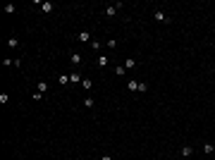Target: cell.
Returning a JSON list of instances; mask_svg holds the SVG:
<instances>
[{"instance_id": "cell-5", "label": "cell", "mask_w": 215, "mask_h": 160, "mask_svg": "<svg viewBox=\"0 0 215 160\" xmlns=\"http://www.w3.org/2000/svg\"><path fill=\"white\" fill-rule=\"evenodd\" d=\"M127 89H129V91H139V81H136V79H129V81H127Z\"/></svg>"}, {"instance_id": "cell-15", "label": "cell", "mask_w": 215, "mask_h": 160, "mask_svg": "<svg viewBox=\"0 0 215 160\" xmlns=\"http://www.w3.org/2000/svg\"><path fill=\"white\" fill-rule=\"evenodd\" d=\"M48 91V84L46 81H38V93H46Z\"/></svg>"}, {"instance_id": "cell-4", "label": "cell", "mask_w": 215, "mask_h": 160, "mask_svg": "<svg viewBox=\"0 0 215 160\" xmlns=\"http://www.w3.org/2000/svg\"><path fill=\"white\" fill-rule=\"evenodd\" d=\"M7 45H10V48H19V38H17V36H10V38H7Z\"/></svg>"}, {"instance_id": "cell-6", "label": "cell", "mask_w": 215, "mask_h": 160, "mask_svg": "<svg viewBox=\"0 0 215 160\" xmlns=\"http://www.w3.org/2000/svg\"><path fill=\"white\" fill-rule=\"evenodd\" d=\"M69 62H72V64H79V62H81V53H72V55H69Z\"/></svg>"}, {"instance_id": "cell-21", "label": "cell", "mask_w": 215, "mask_h": 160, "mask_svg": "<svg viewBox=\"0 0 215 160\" xmlns=\"http://www.w3.org/2000/svg\"><path fill=\"white\" fill-rule=\"evenodd\" d=\"M139 91H141V93H146V91H148V84H141V81H139Z\"/></svg>"}, {"instance_id": "cell-23", "label": "cell", "mask_w": 215, "mask_h": 160, "mask_svg": "<svg viewBox=\"0 0 215 160\" xmlns=\"http://www.w3.org/2000/svg\"><path fill=\"white\" fill-rule=\"evenodd\" d=\"M100 160H112V158H110V155H103V158H100Z\"/></svg>"}, {"instance_id": "cell-20", "label": "cell", "mask_w": 215, "mask_h": 160, "mask_svg": "<svg viewBox=\"0 0 215 160\" xmlns=\"http://www.w3.org/2000/svg\"><path fill=\"white\" fill-rule=\"evenodd\" d=\"M105 45H108V48H117V41H115V38H110V41H108Z\"/></svg>"}, {"instance_id": "cell-18", "label": "cell", "mask_w": 215, "mask_h": 160, "mask_svg": "<svg viewBox=\"0 0 215 160\" xmlns=\"http://www.w3.org/2000/svg\"><path fill=\"white\" fill-rule=\"evenodd\" d=\"M58 81H60V84H67V81H69V74H60Z\"/></svg>"}, {"instance_id": "cell-14", "label": "cell", "mask_w": 215, "mask_h": 160, "mask_svg": "<svg viewBox=\"0 0 215 160\" xmlns=\"http://www.w3.org/2000/svg\"><path fill=\"white\" fill-rule=\"evenodd\" d=\"M81 103H84V108H93V105H96V100H93V98H84Z\"/></svg>"}, {"instance_id": "cell-8", "label": "cell", "mask_w": 215, "mask_h": 160, "mask_svg": "<svg viewBox=\"0 0 215 160\" xmlns=\"http://www.w3.org/2000/svg\"><path fill=\"white\" fill-rule=\"evenodd\" d=\"M115 74H117V77H124V74H127V67H124V64H117V67H115Z\"/></svg>"}, {"instance_id": "cell-9", "label": "cell", "mask_w": 215, "mask_h": 160, "mask_svg": "<svg viewBox=\"0 0 215 160\" xmlns=\"http://www.w3.org/2000/svg\"><path fill=\"white\" fill-rule=\"evenodd\" d=\"M53 7H55L53 2H43V5H41V10H43L46 14H48V12H53Z\"/></svg>"}, {"instance_id": "cell-13", "label": "cell", "mask_w": 215, "mask_h": 160, "mask_svg": "<svg viewBox=\"0 0 215 160\" xmlns=\"http://www.w3.org/2000/svg\"><path fill=\"white\" fill-rule=\"evenodd\" d=\"M69 81H72V84H79V81H81V77H79L77 72H72V74H69Z\"/></svg>"}, {"instance_id": "cell-1", "label": "cell", "mask_w": 215, "mask_h": 160, "mask_svg": "<svg viewBox=\"0 0 215 160\" xmlns=\"http://www.w3.org/2000/svg\"><path fill=\"white\" fill-rule=\"evenodd\" d=\"M153 19H155V22H163V24H167V22H170V17H167V12H165V10H155V12H153Z\"/></svg>"}, {"instance_id": "cell-11", "label": "cell", "mask_w": 215, "mask_h": 160, "mask_svg": "<svg viewBox=\"0 0 215 160\" xmlns=\"http://www.w3.org/2000/svg\"><path fill=\"white\" fill-rule=\"evenodd\" d=\"M96 64H98V67H105V64H108V55H100V58L96 60Z\"/></svg>"}, {"instance_id": "cell-16", "label": "cell", "mask_w": 215, "mask_h": 160, "mask_svg": "<svg viewBox=\"0 0 215 160\" xmlns=\"http://www.w3.org/2000/svg\"><path fill=\"white\" fill-rule=\"evenodd\" d=\"M213 151H215L213 143H203V153H213Z\"/></svg>"}, {"instance_id": "cell-3", "label": "cell", "mask_w": 215, "mask_h": 160, "mask_svg": "<svg viewBox=\"0 0 215 160\" xmlns=\"http://www.w3.org/2000/svg\"><path fill=\"white\" fill-rule=\"evenodd\" d=\"M77 38H79V43H91V33L89 31H81Z\"/></svg>"}, {"instance_id": "cell-2", "label": "cell", "mask_w": 215, "mask_h": 160, "mask_svg": "<svg viewBox=\"0 0 215 160\" xmlns=\"http://www.w3.org/2000/svg\"><path fill=\"white\" fill-rule=\"evenodd\" d=\"M117 7H122V2H120V5H108V7H105V17H115V14H117Z\"/></svg>"}, {"instance_id": "cell-22", "label": "cell", "mask_w": 215, "mask_h": 160, "mask_svg": "<svg viewBox=\"0 0 215 160\" xmlns=\"http://www.w3.org/2000/svg\"><path fill=\"white\" fill-rule=\"evenodd\" d=\"M0 103H10V96L7 93H0Z\"/></svg>"}, {"instance_id": "cell-17", "label": "cell", "mask_w": 215, "mask_h": 160, "mask_svg": "<svg viewBox=\"0 0 215 160\" xmlns=\"http://www.w3.org/2000/svg\"><path fill=\"white\" fill-rule=\"evenodd\" d=\"M89 48H91V50H96V53H98V50H100V43H98V41H91V43H89Z\"/></svg>"}, {"instance_id": "cell-7", "label": "cell", "mask_w": 215, "mask_h": 160, "mask_svg": "<svg viewBox=\"0 0 215 160\" xmlns=\"http://www.w3.org/2000/svg\"><path fill=\"white\" fill-rule=\"evenodd\" d=\"M124 67H127V69H134V67H136V60H134V58H127V60H124Z\"/></svg>"}, {"instance_id": "cell-19", "label": "cell", "mask_w": 215, "mask_h": 160, "mask_svg": "<svg viewBox=\"0 0 215 160\" xmlns=\"http://www.w3.org/2000/svg\"><path fill=\"white\" fill-rule=\"evenodd\" d=\"M14 10H17V7H14V5H12V2H10V5H5V12H7V14H12V12H14Z\"/></svg>"}, {"instance_id": "cell-10", "label": "cell", "mask_w": 215, "mask_h": 160, "mask_svg": "<svg viewBox=\"0 0 215 160\" xmlns=\"http://www.w3.org/2000/svg\"><path fill=\"white\" fill-rule=\"evenodd\" d=\"M81 89L91 91V89H93V81H91V79H84V81H81Z\"/></svg>"}, {"instance_id": "cell-12", "label": "cell", "mask_w": 215, "mask_h": 160, "mask_svg": "<svg viewBox=\"0 0 215 160\" xmlns=\"http://www.w3.org/2000/svg\"><path fill=\"white\" fill-rule=\"evenodd\" d=\"M191 153H194V148H191V146H182V155H184V158H189Z\"/></svg>"}]
</instances>
